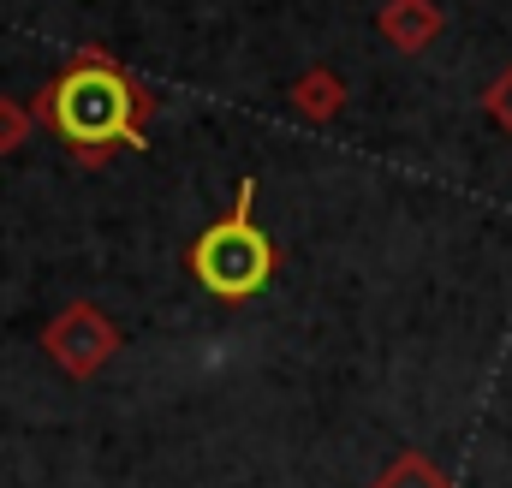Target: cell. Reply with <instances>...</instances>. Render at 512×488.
I'll use <instances>...</instances> for the list:
<instances>
[{"mask_svg":"<svg viewBox=\"0 0 512 488\" xmlns=\"http://www.w3.org/2000/svg\"><path fill=\"white\" fill-rule=\"evenodd\" d=\"M48 120H54V131H60L72 149H84V155H96V149H108V143H143V137L131 131V125H137V108H131L126 72H114L108 60L72 66V72L54 84V96H48Z\"/></svg>","mask_w":512,"mask_h":488,"instance_id":"obj_1","label":"cell"},{"mask_svg":"<svg viewBox=\"0 0 512 488\" xmlns=\"http://www.w3.org/2000/svg\"><path fill=\"white\" fill-rule=\"evenodd\" d=\"M251 197H256V185L245 179L233 215L215 221L203 239L191 244V274L203 280V292H215V298H227V304L256 298V292L268 286V274H274V244L262 239V227L251 221Z\"/></svg>","mask_w":512,"mask_h":488,"instance_id":"obj_2","label":"cell"},{"mask_svg":"<svg viewBox=\"0 0 512 488\" xmlns=\"http://www.w3.org/2000/svg\"><path fill=\"white\" fill-rule=\"evenodd\" d=\"M489 108H495V114H501V125L512 131V72H507V84H501V90L489 96Z\"/></svg>","mask_w":512,"mask_h":488,"instance_id":"obj_3","label":"cell"}]
</instances>
